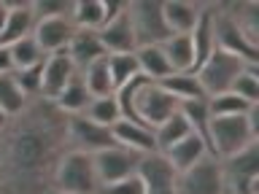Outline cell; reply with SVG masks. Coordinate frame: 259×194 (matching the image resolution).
Listing matches in <instances>:
<instances>
[{"instance_id": "1", "label": "cell", "mask_w": 259, "mask_h": 194, "mask_svg": "<svg viewBox=\"0 0 259 194\" xmlns=\"http://www.w3.org/2000/svg\"><path fill=\"white\" fill-rule=\"evenodd\" d=\"M68 151V116L32 97L0 132V194H46Z\"/></svg>"}, {"instance_id": "2", "label": "cell", "mask_w": 259, "mask_h": 194, "mask_svg": "<svg viewBox=\"0 0 259 194\" xmlns=\"http://www.w3.org/2000/svg\"><path fill=\"white\" fill-rule=\"evenodd\" d=\"M52 189L62 191V194H100L103 186H100V181H97L92 157L68 149L62 154L57 170H54Z\"/></svg>"}, {"instance_id": "3", "label": "cell", "mask_w": 259, "mask_h": 194, "mask_svg": "<svg viewBox=\"0 0 259 194\" xmlns=\"http://www.w3.org/2000/svg\"><path fill=\"white\" fill-rule=\"evenodd\" d=\"M259 143V137L251 132L246 113L243 116H210L208 124V151L216 159H227L232 154L243 151L246 146Z\"/></svg>"}, {"instance_id": "4", "label": "cell", "mask_w": 259, "mask_h": 194, "mask_svg": "<svg viewBox=\"0 0 259 194\" xmlns=\"http://www.w3.org/2000/svg\"><path fill=\"white\" fill-rule=\"evenodd\" d=\"M219 167L224 194H259V143H251L232 157L219 159Z\"/></svg>"}, {"instance_id": "5", "label": "cell", "mask_w": 259, "mask_h": 194, "mask_svg": "<svg viewBox=\"0 0 259 194\" xmlns=\"http://www.w3.org/2000/svg\"><path fill=\"white\" fill-rule=\"evenodd\" d=\"M127 16H130V24H133V35H135L138 48L159 46L162 40L170 38L159 0H133V3H127Z\"/></svg>"}, {"instance_id": "6", "label": "cell", "mask_w": 259, "mask_h": 194, "mask_svg": "<svg viewBox=\"0 0 259 194\" xmlns=\"http://www.w3.org/2000/svg\"><path fill=\"white\" fill-rule=\"evenodd\" d=\"M246 65L248 62L238 60L235 54H227V52L213 48V52L208 54V60L194 70V76H197L205 97H213V94L230 92L232 84H235V78L240 76V70L246 68Z\"/></svg>"}, {"instance_id": "7", "label": "cell", "mask_w": 259, "mask_h": 194, "mask_svg": "<svg viewBox=\"0 0 259 194\" xmlns=\"http://www.w3.org/2000/svg\"><path fill=\"white\" fill-rule=\"evenodd\" d=\"M210 14H213V43L219 52L235 54L238 60L248 65H259V48L251 46L243 32L238 30V24L232 22V16L227 14L224 3H210Z\"/></svg>"}, {"instance_id": "8", "label": "cell", "mask_w": 259, "mask_h": 194, "mask_svg": "<svg viewBox=\"0 0 259 194\" xmlns=\"http://www.w3.org/2000/svg\"><path fill=\"white\" fill-rule=\"evenodd\" d=\"M111 146H116L111 127L97 124V121L87 119L84 113L68 116V149L70 151H81V154L95 157L97 151H105Z\"/></svg>"}, {"instance_id": "9", "label": "cell", "mask_w": 259, "mask_h": 194, "mask_svg": "<svg viewBox=\"0 0 259 194\" xmlns=\"http://www.w3.org/2000/svg\"><path fill=\"white\" fill-rule=\"evenodd\" d=\"M178 111V100H173L165 89L154 81H146L141 92L135 94V116L141 124L157 129L162 121H167Z\"/></svg>"}, {"instance_id": "10", "label": "cell", "mask_w": 259, "mask_h": 194, "mask_svg": "<svg viewBox=\"0 0 259 194\" xmlns=\"http://www.w3.org/2000/svg\"><path fill=\"white\" fill-rule=\"evenodd\" d=\"M176 194H224V181H222V167L216 157H202L197 165L178 173L176 181Z\"/></svg>"}, {"instance_id": "11", "label": "cell", "mask_w": 259, "mask_h": 194, "mask_svg": "<svg viewBox=\"0 0 259 194\" xmlns=\"http://www.w3.org/2000/svg\"><path fill=\"white\" fill-rule=\"evenodd\" d=\"M92 162H95L97 181H100V186L105 189V186L135 175L138 173V162H141V154H135V151H130V149H124V146L116 143V146H111V149H105V151H97L92 157Z\"/></svg>"}, {"instance_id": "12", "label": "cell", "mask_w": 259, "mask_h": 194, "mask_svg": "<svg viewBox=\"0 0 259 194\" xmlns=\"http://www.w3.org/2000/svg\"><path fill=\"white\" fill-rule=\"evenodd\" d=\"M138 178L143 181V194H176L178 173L162 151L143 154L138 162Z\"/></svg>"}, {"instance_id": "13", "label": "cell", "mask_w": 259, "mask_h": 194, "mask_svg": "<svg viewBox=\"0 0 259 194\" xmlns=\"http://www.w3.org/2000/svg\"><path fill=\"white\" fill-rule=\"evenodd\" d=\"M76 73H78V70H76V65L70 62L68 48L49 54L46 60H44V76H40V97H46V100H54V97L70 84V78L76 76Z\"/></svg>"}, {"instance_id": "14", "label": "cell", "mask_w": 259, "mask_h": 194, "mask_svg": "<svg viewBox=\"0 0 259 194\" xmlns=\"http://www.w3.org/2000/svg\"><path fill=\"white\" fill-rule=\"evenodd\" d=\"M73 32H76V24L70 22V16H60V19H40L32 27V38L40 46V52L46 57L54 52H62L68 48Z\"/></svg>"}, {"instance_id": "15", "label": "cell", "mask_w": 259, "mask_h": 194, "mask_svg": "<svg viewBox=\"0 0 259 194\" xmlns=\"http://www.w3.org/2000/svg\"><path fill=\"white\" fill-rule=\"evenodd\" d=\"M97 35H100V43L105 48V54H133L138 48L135 35H133V24H130V16H127V8L113 22L103 24V27L97 30Z\"/></svg>"}, {"instance_id": "16", "label": "cell", "mask_w": 259, "mask_h": 194, "mask_svg": "<svg viewBox=\"0 0 259 194\" xmlns=\"http://www.w3.org/2000/svg\"><path fill=\"white\" fill-rule=\"evenodd\" d=\"M8 6V16H6V27L3 35H0V46H11L16 40L32 35V27H35V16H32V6L30 0H6Z\"/></svg>"}, {"instance_id": "17", "label": "cell", "mask_w": 259, "mask_h": 194, "mask_svg": "<svg viewBox=\"0 0 259 194\" xmlns=\"http://www.w3.org/2000/svg\"><path fill=\"white\" fill-rule=\"evenodd\" d=\"M205 3H192V0H165L162 3V16L170 30V35H189L197 24Z\"/></svg>"}, {"instance_id": "18", "label": "cell", "mask_w": 259, "mask_h": 194, "mask_svg": "<svg viewBox=\"0 0 259 194\" xmlns=\"http://www.w3.org/2000/svg\"><path fill=\"white\" fill-rule=\"evenodd\" d=\"M113 132V140H116L119 146H124V149L135 151V154H154L157 151V140H154V129L141 124V121H127L121 119L116 121V124L111 127Z\"/></svg>"}, {"instance_id": "19", "label": "cell", "mask_w": 259, "mask_h": 194, "mask_svg": "<svg viewBox=\"0 0 259 194\" xmlns=\"http://www.w3.org/2000/svg\"><path fill=\"white\" fill-rule=\"evenodd\" d=\"M68 57H70V62L76 65V70L81 73L92 62L105 60L108 54H105V48L100 43L97 30H76L70 38V43H68Z\"/></svg>"}, {"instance_id": "20", "label": "cell", "mask_w": 259, "mask_h": 194, "mask_svg": "<svg viewBox=\"0 0 259 194\" xmlns=\"http://www.w3.org/2000/svg\"><path fill=\"white\" fill-rule=\"evenodd\" d=\"M162 154L167 157V162L173 165L176 173H184V170H189L192 165H197L202 157H208L210 151H208L205 140L192 132V135H186L184 140H178L176 146H170V149L162 151Z\"/></svg>"}, {"instance_id": "21", "label": "cell", "mask_w": 259, "mask_h": 194, "mask_svg": "<svg viewBox=\"0 0 259 194\" xmlns=\"http://www.w3.org/2000/svg\"><path fill=\"white\" fill-rule=\"evenodd\" d=\"M189 40H192V52H194V70H197L200 65L208 60V54L216 48V43H213V14H210V3H205V8H202L197 24H194V30L189 32Z\"/></svg>"}, {"instance_id": "22", "label": "cell", "mask_w": 259, "mask_h": 194, "mask_svg": "<svg viewBox=\"0 0 259 194\" xmlns=\"http://www.w3.org/2000/svg\"><path fill=\"white\" fill-rule=\"evenodd\" d=\"M159 86L165 89V92L181 103H189V100H208L205 92H202L197 76H194V70H186V73H170L167 78L159 81Z\"/></svg>"}, {"instance_id": "23", "label": "cell", "mask_w": 259, "mask_h": 194, "mask_svg": "<svg viewBox=\"0 0 259 194\" xmlns=\"http://www.w3.org/2000/svg\"><path fill=\"white\" fill-rule=\"evenodd\" d=\"M95 97L87 92V86H84V81H81V76L76 73V76L70 78V84L62 89L60 94L54 97V108L65 113V116H78V113H84L89 108V103H92Z\"/></svg>"}, {"instance_id": "24", "label": "cell", "mask_w": 259, "mask_h": 194, "mask_svg": "<svg viewBox=\"0 0 259 194\" xmlns=\"http://www.w3.org/2000/svg\"><path fill=\"white\" fill-rule=\"evenodd\" d=\"M135 62H138V73H141L143 78L154 81V84H159L162 78H167L173 68H170V62L165 60V54H162L159 46H141L135 48Z\"/></svg>"}, {"instance_id": "25", "label": "cell", "mask_w": 259, "mask_h": 194, "mask_svg": "<svg viewBox=\"0 0 259 194\" xmlns=\"http://www.w3.org/2000/svg\"><path fill=\"white\" fill-rule=\"evenodd\" d=\"M224 8L238 24L243 38L259 48V3H224Z\"/></svg>"}, {"instance_id": "26", "label": "cell", "mask_w": 259, "mask_h": 194, "mask_svg": "<svg viewBox=\"0 0 259 194\" xmlns=\"http://www.w3.org/2000/svg\"><path fill=\"white\" fill-rule=\"evenodd\" d=\"M165 60L170 62L173 73H186L194 70V52H192V40L189 35H170L167 40L159 43Z\"/></svg>"}, {"instance_id": "27", "label": "cell", "mask_w": 259, "mask_h": 194, "mask_svg": "<svg viewBox=\"0 0 259 194\" xmlns=\"http://www.w3.org/2000/svg\"><path fill=\"white\" fill-rule=\"evenodd\" d=\"M186 135H192V127H189V121L184 119V113H181V111H176L167 121H162V124L154 129L157 151H167L170 146H176L178 140H184Z\"/></svg>"}, {"instance_id": "28", "label": "cell", "mask_w": 259, "mask_h": 194, "mask_svg": "<svg viewBox=\"0 0 259 194\" xmlns=\"http://www.w3.org/2000/svg\"><path fill=\"white\" fill-rule=\"evenodd\" d=\"M81 81H84L87 92L92 97H111L113 94V81H111V73H108V65L105 60H97L92 62L89 68H84L78 73Z\"/></svg>"}, {"instance_id": "29", "label": "cell", "mask_w": 259, "mask_h": 194, "mask_svg": "<svg viewBox=\"0 0 259 194\" xmlns=\"http://www.w3.org/2000/svg\"><path fill=\"white\" fill-rule=\"evenodd\" d=\"M70 22L76 30H100L103 27V0H73Z\"/></svg>"}, {"instance_id": "30", "label": "cell", "mask_w": 259, "mask_h": 194, "mask_svg": "<svg viewBox=\"0 0 259 194\" xmlns=\"http://www.w3.org/2000/svg\"><path fill=\"white\" fill-rule=\"evenodd\" d=\"M27 103L30 100L24 97L19 84L14 81V73H3V76H0V111L11 119V116H16V113H22Z\"/></svg>"}, {"instance_id": "31", "label": "cell", "mask_w": 259, "mask_h": 194, "mask_svg": "<svg viewBox=\"0 0 259 194\" xmlns=\"http://www.w3.org/2000/svg\"><path fill=\"white\" fill-rule=\"evenodd\" d=\"M178 111L184 113V119L189 121L192 132L202 137L208 146V124H210V111H208V100H189V103H181Z\"/></svg>"}, {"instance_id": "32", "label": "cell", "mask_w": 259, "mask_h": 194, "mask_svg": "<svg viewBox=\"0 0 259 194\" xmlns=\"http://www.w3.org/2000/svg\"><path fill=\"white\" fill-rule=\"evenodd\" d=\"M11 48V60H14V70H22V68H32V65H40L46 60V54L40 52V46L35 43V38L27 35L22 40L8 46Z\"/></svg>"}, {"instance_id": "33", "label": "cell", "mask_w": 259, "mask_h": 194, "mask_svg": "<svg viewBox=\"0 0 259 194\" xmlns=\"http://www.w3.org/2000/svg\"><path fill=\"white\" fill-rule=\"evenodd\" d=\"M84 116L97 121V124H103V127H113L116 121H121V111L116 105V97L111 94V97H95L89 103V108L84 111Z\"/></svg>"}, {"instance_id": "34", "label": "cell", "mask_w": 259, "mask_h": 194, "mask_svg": "<svg viewBox=\"0 0 259 194\" xmlns=\"http://www.w3.org/2000/svg\"><path fill=\"white\" fill-rule=\"evenodd\" d=\"M251 108V103H246L243 97H238L235 92H222L208 97V111L210 116H243Z\"/></svg>"}, {"instance_id": "35", "label": "cell", "mask_w": 259, "mask_h": 194, "mask_svg": "<svg viewBox=\"0 0 259 194\" xmlns=\"http://www.w3.org/2000/svg\"><path fill=\"white\" fill-rule=\"evenodd\" d=\"M230 92H235L251 105H259V65H246L240 70V76L235 78Z\"/></svg>"}, {"instance_id": "36", "label": "cell", "mask_w": 259, "mask_h": 194, "mask_svg": "<svg viewBox=\"0 0 259 194\" xmlns=\"http://www.w3.org/2000/svg\"><path fill=\"white\" fill-rule=\"evenodd\" d=\"M105 65H108L113 89L121 86L124 81H130L133 76H138V62H135V52L133 54H108L105 57Z\"/></svg>"}, {"instance_id": "37", "label": "cell", "mask_w": 259, "mask_h": 194, "mask_svg": "<svg viewBox=\"0 0 259 194\" xmlns=\"http://www.w3.org/2000/svg\"><path fill=\"white\" fill-rule=\"evenodd\" d=\"M32 16L35 22L40 19H60V16H70L73 0H30Z\"/></svg>"}, {"instance_id": "38", "label": "cell", "mask_w": 259, "mask_h": 194, "mask_svg": "<svg viewBox=\"0 0 259 194\" xmlns=\"http://www.w3.org/2000/svg\"><path fill=\"white\" fill-rule=\"evenodd\" d=\"M40 76H44V62H40V65H32V68L14 70V81L19 84V89L24 92V97H27V100H32V97H40Z\"/></svg>"}, {"instance_id": "39", "label": "cell", "mask_w": 259, "mask_h": 194, "mask_svg": "<svg viewBox=\"0 0 259 194\" xmlns=\"http://www.w3.org/2000/svg\"><path fill=\"white\" fill-rule=\"evenodd\" d=\"M100 194H143V181L135 175H130L124 178V181H116V183H111V186H105V189Z\"/></svg>"}, {"instance_id": "40", "label": "cell", "mask_w": 259, "mask_h": 194, "mask_svg": "<svg viewBox=\"0 0 259 194\" xmlns=\"http://www.w3.org/2000/svg\"><path fill=\"white\" fill-rule=\"evenodd\" d=\"M3 73H14V60H11V48L0 46V76Z\"/></svg>"}, {"instance_id": "41", "label": "cell", "mask_w": 259, "mask_h": 194, "mask_svg": "<svg viewBox=\"0 0 259 194\" xmlns=\"http://www.w3.org/2000/svg\"><path fill=\"white\" fill-rule=\"evenodd\" d=\"M6 16H8V6L6 0H0V35H3V27H6Z\"/></svg>"}, {"instance_id": "42", "label": "cell", "mask_w": 259, "mask_h": 194, "mask_svg": "<svg viewBox=\"0 0 259 194\" xmlns=\"http://www.w3.org/2000/svg\"><path fill=\"white\" fill-rule=\"evenodd\" d=\"M8 124V116H6V113L3 111H0V132H3V127Z\"/></svg>"}, {"instance_id": "43", "label": "cell", "mask_w": 259, "mask_h": 194, "mask_svg": "<svg viewBox=\"0 0 259 194\" xmlns=\"http://www.w3.org/2000/svg\"><path fill=\"white\" fill-rule=\"evenodd\" d=\"M46 194H62V191H54V189H52V191H46Z\"/></svg>"}]
</instances>
